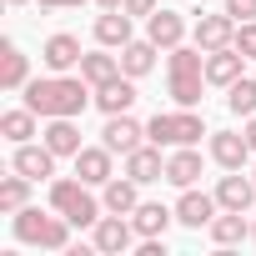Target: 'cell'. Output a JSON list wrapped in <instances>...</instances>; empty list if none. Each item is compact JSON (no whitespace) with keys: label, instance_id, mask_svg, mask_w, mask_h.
Segmentation results:
<instances>
[{"label":"cell","instance_id":"1","mask_svg":"<svg viewBox=\"0 0 256 256\" xmlns=\"http://www.w3.org/2000/svg\"><path fill=\"white\" fill-rule=\"evenodd\" d=\"M90 100H96V90H90L86 76H56L50 70L40 80H26V106L40 120H50V116H80Z\"/></svg>","mask_w":256,"mask_h":256},{"label":"cell","instance_id":"2","mask_svg":"<svg viewBox=\"0 0 256 256\" xmlns=\"http://www.w3.org/2000/svg\"><path fill=\"white\" fill-rule=\"evenodd\" d=\"M166 90L176 106H201V86H206V50L201 46H176L166 50Z\"/></svg>","mask_w":256,"mask_h":256},{"label":"cell","instance_id":"3","mask_svg":"<svg viewBox=\"0 0 256 256\" xmlns=\"http://www.w3.org/2000/svg\"><path fill=\"white\" fill-rule=\"evenodd\" d=\"M16 236L26 241V246H40V251H66L70 246V221L56 211V216H46L40 206H20L16 216Z\"/></svg>","mask_w":256,"mask_h":256},{"label":"cell","instance_id":"4","mask_svg":"<svg viewBox=\"0 0 256 256\" xmlns=\"http://www.w3.org/2000/svg\"><path fill=\"white\" fill-rule=\"evenodd\" d=\"M201 136H211V131H206V120L196 116V106L156 110V116L146 120V141H156V146H196Z\"/></svg>","mask_w":256,"mask_h":256},{"label":"cell","instance_id":"5","mask_svg":"<svg viewBox=\"0 0 256 256\" xmlns=\"http://www.w3.org/2000/svg\"><path fill=\"white\" fill-rule=\"evenodd\" d=\"M100 206H106V201H96L80 176H76V181H66V176L50 181V211H60L70 226H96V221H100Z\"/></svg>","mask_w":256,"mask_h":256},{"label":"cell","instance_id":"6","mask_svg":"<svg viewBox=\"0 0 256 256\" xmlns=\"http://www.w3.org/2000/svg\"><path fill=\"white\" fill-rule=\"evenodd\" d=\"M100 141H106L110 151H120V156H131L136 146H146V126H141L131 110H120V116H106V131H100Z\"/></svg>","mask_w":256,"mask_h":256},{"label":"cell","instance_id":"7","mask_svg":"<svg viewBox=\"0 0 256 256\" xmlns=\"http://www.w3.org/2000/svg\"><path fill=\"white\" fill-rule=\"evenodd\" d=\"M211 161H216L221 171H241V166L251 161L246 131H211Z\"/></svg>","mask_w":256,"mask_h":256},{"label":"cell","instance_id":"8","mask_svg":"<svg viewBox=\"0 0 256 256\" xmlns=\"http://www.w3.org/2000/svg\"><path fill=\"white\" fill-rule=\"evenodd\" d=\"M110 156H116V151H110V146L100 141V146H80V151H76L70 161H76V176H80L86 186H106V181L116 176V166H110Z\"/></svg>","mask_w":256,"mask_h":256},{"label":"cell","instance_id":"9","mask_svg":"<svg viewBox=\"0 0 256 256\" xmlns=\"http://www.w3.org/2000/svg\"><path fill=\"white\" fill-rule=\"evenodd\" d=\"M216 211H221V201H216V196H206V191H196V186H186V191H181V201H176V221H181V226H191V231L211 226V221H216Z\"/></svg>","mask_w":256,"mask_h":256},{"label":"cell","instance_id":"10","mask_svg":"<svg viewBox=\"0 0 256 256\" xmlns=\"http://www.w3.org/2000/svg\"><path fill=\"white\" fill-rule=\"evenodd\" d=\"M131 241H136V226L126 221V216H100L96 221V251L100 256H120V251H131Z\"/></svg>","mask_w":256,"mask_h":256},{"label":"cell","instance_id":"11","mask_svg":"<svg viewBox=\"0 0 256 256\" xmlns=\"http://www.w3.org/2000/svg\"><path fill=\"white\" fill-rule=\"evenodd\" d=\"M191 36H196L201 50H221V46H236V20H231L226 10H221V16H201V10H196Z\"/></svg>","mask_w":256,"mask_h":256},{"label":"cell","instance_id":"12","mask_svg":"<svg viewBox=\"0 0 256 256\" xmlns=\"http://www.w3.org/2000/svg\"><path fill=\"white\" fill-rule=\"evenodd\" d=\"M10 171H20V176H30V181H46V176H56V151L40 141H26V146H16V156H10Z\"/></svg>","mask_w":256,"mask_h":256},{"label":"cell","instance_id":"13","mask_svg":"<svg viewBox=\"0 0 256 256\" xmlns=\"http://www.w3.org/2000/svg\"><path fill=\"white\" fill-rule=\"evenodd\" d=\"M126 176H131V181H141V186H151V181H166L161 146H156V141H151V146H136L131 156H126Z\"/></svg>","mask_w":256,"mask_h":256},{"label":"cell","instance_id":"14","mask_svg":"<svg viewBox=\"0 0 256 256\" xmlns=\"http://www.w3.org/2000/svg\"><path fill=\"white\" fill-rule=\"evenodd\" d=\"M146 36L161 46V50H176L181 40H186V20H181V10H156V16H146Z\"/></svg>","mask_w":256,"mask_h":256},{"label":"cell","instance_id":"15","mask_svg":"<svg viewBox=\"0 0 256 256\" xmlns=\"http://www.w3.org/2000/svg\"><path fill=\"white\" fill-rule=\"evenodd\" d=\"M216 201H221V211H251V201H256V181L241 176V171H231V176L216 181Z\"/></svg>","mask_w":256,"mask_h":256},{"label":"cell","instance_id":"16","mask_svg":"<svg viewBox=\"0 0 256 256\" xmlns=\"http://www.w3.org/2000/svg\"><path fill=\"white\" fill-rule=\"evenodd\" d=\"M96 106L106 110V116H120V110H131L136 106V80L131 76H116V80H106V86H96Z\"/></svg>","mask_w":256,"mask_h":256},{"label":"cell","instance_id":"17","mask_svg":"<svg viewBox=\"0 0 256 256\" xmlns=\"http://www.w3.org/2000/svg\"><path fill=\"white\" fill-rule=\"evenodd\" d=\"M40 141H46L56 156H76V151H80V126H76V116H50L46 131H40Z\"/></svg>","mask_w":256,"mask_h":256},{"label":"cell","instance_id":"18","mask_svg":"<svg viewBox=\"0 0 256 256\" xmlns=\"http://www.w3.org/2000/svg\"><path fill=\"white\" fill-rule=\"evenodd\" d=\"M80 56H86V50H80V40H76V36H66V30H60V36H50V40H46V50H40L46 70H56V76H66L70 66H80Z\"/></svg>","mask_w":256,"mask_h":256},{"label":"cell","instance_id":"19","mask_svg":"<svg viewBox=\"0 0 256 256\" xmlns=\"http://www.w3.org/2000/svg\"><path fill=\"white\" fill-rule=\"evenodd\" d=\"M241 50L236 46H221V50H206V86H231L241 80Z\"/></svg>","mask_w":256,"mask_h":256},{"label":"cell","instance_id":"20","mask_svg":"<svg viewBox=\"0 0 256 256\" xmlns=\"http://www.w3.org/2000/svg\"><path fill=\"white\" fill-rule=\"evenodd\" d=\"M156 50H161V46H156L151 36H146V40H126V46H120V70L131 76V80L151 76V66H156Z\"/></svg>","mask_w":256,"mask_h":256},{"label":"cell","instance_id":"21","mask_svg":"<svg viewBox=\"0 0 256 256\" xmlns=\"http://www.w3.org/2000/svg\"><path fill=\"white\" fill-rule=\"evenodd\" d=\"M26 80H30V60L20 56L16 40H6L0 46V86L6 90H26Z\"/></svg>","mask_w":256,"mask_h":256},{"label":"cell","instance_id":"22","mask_svg":"<svg viewBox=\"0 0 256 256\" xmlns=\"http://www.w3.org/2000/svg\"><path fill=\"white\" fill-rule=\"evenodd\" d=\"M166 181L181 186V191L196 186V181H201V156H196L191 146H176V156H166Z\"/></svg>","mask_w":256,"mask_h":256},{"label":"cell","instance_id":"23","mask_svg":"<svg viewBox=\"0 0 256 256\" xmlns=\"http://www.w3.org/2000/svg\"><path fill=\"white\" fill-rule=\"evenodd\" d=\"M176 221V211H166L161 201H141L136 211H131V226H136V236H166V226Z\"/></svg>","mask_w":256,"mask_h":256},{"label":"cell","instance_id":"24","mask_svg":"<svg viewBox=\"0 0 256 256\" xmlns=\"http://www.w3.org/2000/svg\"><path fill=\"white\" fill-rule=\"evenodd\" d=\"M206 231H211V241H216V246H236V241H246V236H251V221H246V211H221Z\"/></svg>","mask_w":256,"mask_h":256},{"label":"cell","instance_id":"25","mask_svg":"<svg viewBox=\"0 0 256 256\" xmlns=\"http://www.w3.org/2000/svg\"><path fill=\"white\" fill-rule=\"evenodd\" d=\"M136 186H141V181H131V176H126V181H120V176H110V181H106V196H100V201H106V211H116V216H131V211L141 206Z\"/></svg>","mask_w":256,"mask_h":256},{"label":"cell","instance_id":"26","mask_svg":"<svg viewBox=\"0 0 256 256\" xmlns=\"http://www.w3.org/2000/svg\"><path fill=\"white\" fill-rule=\"evenodd\" d=\"M0 136H6L10 146H26L30 136H40V131H36V110H30V106L6 110V116H0Z\"/></svg>","mask_w":256,"mask_h":256},{"label":"cell","instance_id":"27","mask_svg":"<svg viewBox=\"0 0 256 256\" xmlns=\"http://www.w3.org/2000/svg\"><path fill=\"white\" fill-rule=\"evenodd\" d=\"M131 20H136V16H126V10H106V16L96 20V40H100V46H126V40H136V36H131Z\"/></svg>","mask_w":256,"mask_h":256},{"label":"cell","instance_id":"28","mask_svg":"<svg viewBox=\"0 0 256 256\" xmlns=\"http://www.w3.org/2000/svg\"><path fill=\"white\" fill-rule=\"evenodd\" d=\"M80 76H86V80H90V90H96V86H106V80H116V76H120V56L90 50V56H80Z\"/></svg>","mask_w":256,"mask_h":256},{"label":"cell","instance_id":"29","mask_svg":"<svg viewBox=\"0 0 256 256\" xmlns=\"http://www.w3.org/2000/svg\"><path fill=\"white\" fill-rule=\"evenodd\" d=\"M20 206H30V176H6V181H0V211H6V216H16Z\"/></svg>","mask_w":256,"mask_h":256},{"label":"cell","instance_id":"30","mask_svg":"<svg viewBox=\"0 0 256 256\" xmlns=\"http://www.w3.org/2000/svg\"><path fill=\"white\" fill-rule=\"evenodd\" d=\"M226 106L231 116H256V76H241L226 86Z\"/></svg>","mask_w":256,"mask_h":256},{"label":"cell","instance_id":"31","mask_svg":"<svg viewBox=\"0 0 256 256\" xmlns=\"http://www.w3.org/2000/svg\"><path fill=\"white\" fill-rule=\"evenodd\" d=\"M236 50H241L246 60H256V20H241V26H236Z\"/></svg>","mask_w":256,"mask_h":256},{"label":"cell","instance_id":"32","mask_svg":"<svg viewBox=\"0 0 256 256\" xmlns=\"http://www.w3.org/2000/svg\"><path fill=\"white\" fill-rule=\"evenodd\" d=\"M226 16L241 26V20H256V0H226Z\"/></svg>","mask_w":256,"mask_h":256},{"label":"cell","instance_id":"33","mask_svg":"<svg viewBox=\"0 0 256 256\" xmlns=\"http://www.w3.org/2000/svg\"><path fill=\"white\" fill-rule=\"evenodd\" d=\"M120 10H126V16H156L161 6H156V0H126Z\"/></svg>","mask_w":256,"mask_h":256},{"label":"cell","instance_id":"34","mask_svg":"<svg viewBox=\"0 0 256 256\" xmlns=\"http://www.w3.org/2000/svg\"><path fill=\"white\" fill-rule=\"evenodd\" d=\"M46 10H70V6H86V0H40Z\"/></svg>","mask_w":256,"mask_h":256},{"label":"cell","instance_id":"35","mask_svg":"<svg viewBox=\"0 0 256 256\" xmlns=\"http://www.w3.org/2000/svg\"><path fill=\"white\" fill-rule=\"evenodd\" d=\"M246 141H251V151H256V116H246Z\"/></svg>","mask_w":256,"mask_h":256},{"label":"cell","instance_id":"36","mask_svg":"<svg viewBox=\"0 0 256 256\" xmlns=\"http://www.w3.org/2000/svg\"><path fill=\"white\" fill-rule=\"evenodd\" d=\"M96 6H100V10H120V6H126V0H96Z\"/></svg>","mask_w":256,"mask_h":256},{"label":"cell","instance_id":"37","mask_svg":"<svg viewBox=\"0 0 256 256\" xmlns=\"http://www.w3.org/2000/svg\"><path fill=\"white\" fill-rule=\"evenodd\" d=\"M6 6H26V0H6Z\"/></svg>","mask_w":256,"mask_h":256},{"label":"cell","instance_id":"38","mask_svg":"<svg viewBox=\"0 0 256 256\" xmlns=\"http://www.w3.org/2000/svg\"><path fill=\"white\" fill-rule=\"evenodd\" d=\"M251 241H256V221H251Z\"/></svg>","mask_w":256,"mask_h":256},{"label":"cell","instance_id":"39","mask_svg":"<svg viewBox=\"0 0 256 256\" xmlns=\"http://www.w3.org/2000/svg\"><path fill=\"white\" fill-rule=\"evenodd\" d=\"M251 181H256V166H251Z\"/></svg>","mask_w":256,"mask_h":256}]
</instances>
